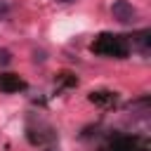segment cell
Wrapping results in <instances>:
<instances>
[{
	"instance_id": "6da1fadb",
	"label": "cell",
	"mask_w": 151,
	"mask_h": 151,
	"mask_svg": "<svg viewBox=\"0 0 151 151\" xmlns=\"http://www.w3.org/2000/svg\"><path fill=\"white\" fill-rule=\"evenodd\" d=\"M90 50L99 57H113V59H123L130 52V42L125 35H116V33H101L94 38V42L90 45Z\"/></svg>"
},
{
	"instance_id": "7a4b0ae2",
	"label": "cell",
	"mask_w": 151,
	"mask_h": 151,
	"mask_svg": "<svg viewBox=\"0 0 151 151\" xmlns=\"http://www.w3.org/2000/svg\"><path fill=\"white\" fill-rule=\"evenodd\" d=\"M111 17H113L118 24L130 26V24L137 21V7H134L130 0H116V2L111 5Z\"/></svg>"
},
{
	"instance_id": "3957f363",
	"label": "cell",
	"mask_w": 151,
	"mask_h": 151,
	"mask_svg": "<svg viewBox=\"0 0 151 151\" xmlns=\"http://www.w3.org/2000/svg\"><path fill=\"white\" fill-rule=\"evenodd\" d=\"M101 151H137V139L130 134H116Z\"/></svg>"
},
{
	"instance_id": "277c9868",
	"label": "cell",
	"mask_w": 151,
	"mask_h": 151,
	"mask_svg": "<svg viewBox=\"0 0 151 151\" xmlns=\"http://www.w3.org/2000/svg\"><path fill=\"white\" fill-rule=\"evenodd\" d=\"M24 87H26V83H24L17 73H0V92L14 94V92H19V90H24Z\"/></svg>"
},
{
	"instance_id": "5b68a950",
	"label": "cell",
	"mask_w": 151,
	"mask_h": 151,
	"mask_svg": "<svg viewBox=\"0 0 151 151\" xmlns=\"http://www.w3.org/2000/svg\"><path fill=\"white\" fill-rule=\"evenodd\" d=\"M116 92H109V90H99V92H92L90 94V101H94V104H101V106H111V104H116Z\"/></svg>"
},
{
	"instance_id": "8992f818",
	"label": "cell",
	"mask_w": 151,
	"mask_h": 151,
	"mask_svg": "<svg viewBox=\"0 0 151 151\" xmlns=\"http://www.w3.org/2000/svg\"><path fill=\"white\" fill-rule=\"evenodd\" d=\"M9 61H12V52L5 50V47H0V66H7Z\"/></svg>"
},
{
	"instance_id": "52a82bcc",
	"label": "cell",
	"mask_w": 151,
	"mask_h": 151,
	"mask_svg": "<svg viewBox=\"0 0 151 151\" xmlns=\"http://www.w3.org/2000/svg\"><path fill=\"white\" fill-rule=\"evenodd\" d=\"M45 59H47V57H45V52H42V50H40V52H38V50L33 52V61H40V64H42Z\"/></svg>"
},
{
	"instance_id": "ba28073f",
	"label": "cell",
	"mask_w": 151,
	"mask_h": 151,
	"mask_svg": "<svg viewBox=\"0 0 151 151\" xmlns=\"http://www.w3.org/2000/svg\"><path fill=\"white\" fill-rule=\"evenodd\" d=\"M54 2H64L66 5V2H76V0H54Z\"/></svg>"
}]
</instances>
